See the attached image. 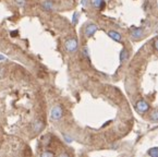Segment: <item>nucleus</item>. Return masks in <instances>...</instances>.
<instances>
[{
	"mask_svg": "<svg viewBox=\"0 0 158 157\" xmlns=\"http://www.w3.org/2000/svg\"><path fill=\"white\" fill-rule=\"evenodd\" d=\"M62 115H63V111H62L61 106H55V107L51 109V112H50V117H51L52 120L61 119Z\"/></svg>",
	"mask_w": 158,
	"mask_h": 157,
	"instance_id": "obj_1",
	"label": "nucleus"
},
{
	"mask_svg": "<svg viewBox=\"0 0 158 157\" xmlns=\"http://www.w3.org/2000/svg\"><path fill=\"white\" fill-rule=\"evenodd\" d=\"M78 41L75 38H70L66 41V49L69 51V53H74L75 50L78 49Z\"/></svg>",
	"mask_w": 158,
	"mask_h": 157,
	"instance_id": "obj_2",
	"label": "nucleus"
},
{
	"mask_svg": "<svg viewBox=\"0 0 158 157\" xmlns=\"http://www.w3.org/2000/svg\"><path fill=\"white\" fill-rule=\"evenodd\" d=\"M97 29H98V27H97L96 24H94V23L88 24L87 26L85 27V36H86V37H92V36L96 33Z\"/></svg>",
	"mask_w": 158,
	"mask_h": 157,
	"instance_id": "obj_3",
	"label": "nucleus"
},
{
	"mask_svg": "<svg viewBox=\"0 0 158 157\" xmlns=\"http://www.w3.org/2000/svg\"><path fill=\"white\" fill-rule=\"evenodd\" d=\"M143 29H140V27H132V29H130V35H131V37L132 38H135V39H140V38L143 36Z\"/></svg>",
	"mask_w": 158,
	"mask_h": 157,
	"instance_id": "obj_4",
	"label": "nucleus"
},
{
	"mask_svg": "<svg viewBox=\"0 0 158 157\" xmlns=\"http://www.w3.org/2000/svg\"><path fill=\"white\" fill-rule=\"evenodd\" d=\"M135 107H136V110L138 112H145L150 109V105L146 103L145 100L142 99V100H138V102H137Z\"/></svg>",
	"mask_w": 158,
	"mask_h": 157,
	"instance_id": "obj_5",
	"label": "nucleus"
},
{
	"mask_svg": "<svg viewBox=\"0 0 158 157\" xmlns=\"http://www.w3.org/2000/svg\"><path fill=\"white\" fill-rule=\"evenodd\" d=\"M108 35H109V37L111 38V39H113V41H121V35L118 33V32H116V31H109Z\"/></svg>",
	"mask_w": 158,
	"mask_h": 157,
	"instance_id": "obj_6",
	"label": "nucleus"
},
{
	"mask_svg": "<svg viewBox=\"0 0 158 157\" xmlns=\"http://www.w3.org/2000/svg\"><path fill=\"white\" fill-rule=\"evenodd\" d=\"M129 58V51L127 49H122L120 53V62L121 63H123L124 61H127Z\"/></svg>",
	"mask_w": 158,
	"mask_h": 157,
	"instance_id": "obj_7",
	"label": "nucleus"
},
{
	"mask_svg": "<svg viewBox=\"0 0 158 157\" xmlns=\"http://www.w3.org/2000/svg\"><path fill=\"white\" fill-rule=\"evenodd\" d=\"M92 4L95 8H101V6L104 4V0H92Z\"/></svg>",
	"mask_w": 158,
	"mask_h": 157,
	"instance_id": "obj_8",
	"label": "nucleus"
},
{
	"mask_svg": "<svg viewBox=\"0 0 158 157\" xmlns=\"http://www.w3.org/2000/svg\"><path fill=\"white\" fill-rule=\"evenodd\" d=\"M42 129H43V122L36 121L35 124H34V131H35V132H38V131H41Z\"/></svg>",
	"mask_w": 158,
	"mask_h": 157,
	"instance_id": "obj_9",
	"label": "nucleus"
},
{
	"mask_svg": "<svg viewBox=\"0 0 158 157\" xmlns=\"http://www.w3.org/2000/svg\"><path fill=\"white\" fill-rule=\"evenodd\" d=\"M148 154H150L152 157H158V147H153L148 151Z\"/></svg>",
	"mask_w": 158,
	"mask_h": 157,
	"instance_id": "obj_10",
	"label": "nucleus"
},
{
	"mask_svg": "<svg viewBox=\"0 0 158 157\" xmlns=\"http://www.w3.org/2000/svg\"><path fill=\"white\" fill-rule=\"evenodd\" d=\"M153 121H158V110H154L152 112V116H150Z\"/></svg>",
	"mask_w": 158,
	"mask_h": 157,
	"instance_id": "obj_11",
	"label": "nucleus"
},
{
	"mask_svg": "<svg viewBox=\"0 0 158 157\" xmlns=\"http://www.w3.org/2000/svg\"><path fill=\"white\" fill-rule=\"evenodd\" d=\"M44 7H45L47 10H50V9H52V4H51L50 1H46V2H44Z\"/></svg>",
	"mask_w": 158,
	"mask_h": 157,
	"instance_id": "obj_12",
	"label": "nucleus"
},
{
	"mask_svg": "<svg viewBox=\"0 0 158 157\" xmlns=\"http://www.w3.org/2000/svg\"><path fill=\"white\" fill-rule=\"evenodd\" d=\"M78 19H79V14L75 12L74 14H73V18H72V23H73L74 25L78 23Z\"/></svg>",
	"mask_w": 158,
	"mask_h": 157,
	"instance_id": "obj_13",
	"label": "nucleus"
},
{
	"mask_svg": "<svg viewBox=\"0 0 158 157\" xmlns=\"http://www.w3.org/2000/svg\"><path fill=\"white\" fill-rule=\"evenodd\" d=\"M41 157H54V154L51 153V152H44L41 155Z\"/></svg>",
	"mask_w": 158,
	"mask_h": 157,
	"instance_id": "obj_14",
	"label": "nucleus"
},
{
	"mask_svg": "<svg viewBox=\"0 0 158 157\" xmlns=\"http://www.w3.org/2000/svg\"><path fill=\"white\" fill-rule=\"evenodd\" d=\"M15 1L17 2V4H19V6H24V4H25L24 0H15Z\"/></svg>",
	"mask_w": 158,
	"mask_h": 157,
	"instance_id": "obj_15",
	"label": "nucleus"
},
{
	"mask_svg": "<svg viewBox=\"0 0 158 157\" xmlns=\"http://www.w3.org/2000/svg\"><path fill=\"white\" fill-rule=\"evenodd\" d=\"M154 46H155V48L158 50V37L154 41Z\"/></svg>",
	"mask_w": 158,
	"mask_h": 157,
	"instance_id": "obj_16",
	"label": "nucleus"
},
{
	"mask_svg": "<svg viewBox=\"0 0 158 157\" xmlns=\"http://www.w3.org/2000/svg\"><path fill=\"white\" fill-rule=\"evenodd\" d=\"M81 4H82L83 7H86V6H87V0H82V2H81Z\"/></svg>",
	"mask_w": 158,
	"mask_h": 157,
	"instance_id": "obj_17",
	"label": "nucleus"
},
{
	"mask_svg": "<svg viewBox=\"0 0 158 157\" xmlns=\"http://www.w3.org/2000/svg\"><path fill=\"white\" fill-rule=\"evenodd\" d=\"M60 157H69V155H68V154H61Z\"/></svg>",
	"mask_w": 158,
	"mask_h": 157,
	"instance_id": "obj_18",
	"label": "nucleus"
},
{
	"mask_svg": "<svg viewBox=\"0 0 158 157\" xmlns=\"http://www.w3.org/2000/svg\"><path fill=\"white\" fill-rule=\"evenodd\" d=\"M0 60H4V56H2V55H0Z\"/></svg>",
	"mask_w": 158,
	"mask_h": 157,
	"instance_id": "obj_19",
	"label": "nucleus"
}]
</instances>
